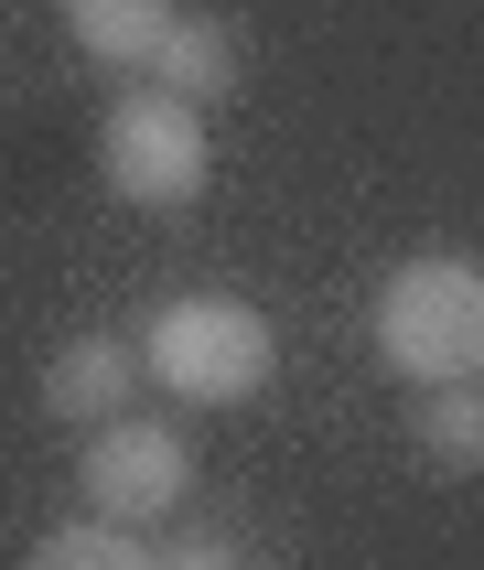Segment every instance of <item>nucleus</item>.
Masks as SVG:
<instances>
[{
    "instance_id": "39448f33",
    "label": "nucleus",
    "mask_w": 484,
    "mask_h": 570,
    "mask_svg": "<svg viewBox=\"0 0 484 570\" xmlns=\"http://www.w3.org/2000/svg\"><path fill=\"white\" fill-rule=\"evenodd\" d=\"M129 387H140V345H129V334H76V345L43 355V410L76 420V431L119 420V410H129Z\"/></svg>"
},
{
    "instance_id": "f03ea898",
    "label": "nucleus",
    "mask_w": 484,
    "mask_h": 570,
    "mask_svg": "<svg viewBox=\"0 0 484 570\" xmlns=\"http://www.w3.org/2000/svg\"><path fill=\"white\" fill-rule=\"evenodd\" d=\"M269 366H280V334H269V313L237 302V291H184V302H161V313L140 323V377L194 399V410L258 399Z\"/></svg>"
},
{
    "instance_id": "7ed1b4c3",
    "label": "nucleus",
    "mask_w": 484,
    "mask_h": 570,
    "mask_svg": "<svg viewBox=\"0 0 484 570\" xmlns=\"http://www.w3.org/2000/svg\"><path fill=\"white\" fill-rule=\"evenodd\" d=\"M97 173H108L119 205H194L205 173H216L205 108H184V97H161V87H129L108 108V129H97Z\"/></svg>"
},
{
    "instance_id": "6e6552de",
    "label": "nucleus",
    "mask_w": 484,
    "mask_h": 570,
    "mask_svg": "<svg viewBox=\"0 0 484 570\" xmlns=\"http://www.w3.org/2000/svg\"><path fill=\"white\" fill-rule=\"evenodd\" d=\"M419 463L431 474H484V377H442V387H419Z\"/></svg>"
},
{
    "instance_id": "f257e3e1",
    "label": "nucleus",
    "mask_w": 484,
    "mask_h": 570,
    "mask_svg": "<svg viewBox=\"0 0 484 570\" xmlns=\"http://www.w3.org/2000/svg\"><path fill=\"white\" fill-rule=\"evenodd\" d=\"M366 345L387 377L442 387V377H484V258L463 248H419L398 258L366 302Z\"/></svg>"
},
{
    "instance_id": "423d86ee",
    "label": "nucleus",
    "mask_w": 484,
    "mask_h": 570,
    "mask_svg": "<svg viewBox=\"0 0 484 570\" xmlns=\"http://www.w3.org/2000/svg\"><path fill=\"white\" fill-rule=\"evenodd\" d=\"M140 76L161 97H184V108H216V97H237V32L216 11H172V32H161V55Z\"/></svg>"
},
{
    "instance_id": "20e7f679",
    "label": "nucleus",
    "mask_w": 484,
    "mask_h": 570,
    "mask_svg": "<svg viewBox=\"0 0 484 570\" xmlns=\"http://www.w3.org/2000/svg\"><path fill=\"white\" fill-rule=\"evenodd\" d=\"M194 484V452L184 431H161V420H97L87 442H76V495H87V517H108V528H140V517H172Z\"/></svg>"
},
{
    "instance_id": "1a4fd4ad",
    "label": "nucleus",
    "mask_w": 484,
    "mask_h": 570,
    "mask_svg": "<svg viewBox=\"0 0 484 570\" xmlns=\"http://www.w3.org/2000/svg\"><path fill=\"white\" fill-rule=\"evenodd\" d=\"M22 570H161V560L129 539V528H108V517H76V528H55V539H32Z\"/></svg>"
},
{
    "instance_id": "0eeeda50",
    "label": "nucleus",
    "mask_w": 484,
    "mask_h": 570,
    "mask_svg": "<svg viewBox=\"0 0 484 570\" xmlns=\"http://www.w3.org/2000/svg\"><path fill=\"white\" fill-rule=\"evenodd\" d=\"M184 0H65V32H76V55L108 65V76H140L161 55V32H172Z\"/></svg>"
},
{
    "instance_id": "9d476101",
    "label": "nucleus",
    "mask_w": 484,
    "mask_h": 570,
    "mask_svg": "<svg viewBox=\"0 0 484 570\" xmlns=\"http://www.w3.org/2000/svg\"><path fill=\"white\" fill-rule=\"evenodd\" d=\"M161 570H258V560L237 549V528H184V539L161 549Z\"/></svg>"
}]
</instances>
